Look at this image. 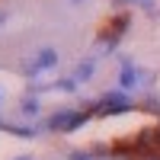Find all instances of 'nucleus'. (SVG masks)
Segmentation results:
<instances>
[{
  "instance_id": "obj_3",
  "label": "nucleus",
  "mask_w": 160,
  "mask_h": 160,
  "mask_svg": "<svg viewBox=\"0 0 160 160\" xmlns=\"http://www.w3.org/2000/svg\"><path fill=\"white\" fill-rule=\"evenodd\" d=\"M55 51L51 48H42V55H35V61H32V71H42V68H51V64H55Z\"/></svg>"
},
{
  "instance_id": "obj_7",
  "label": "nucleus",
  "mask_w": 160,
  "mask_h": 160,
  "mask_svg": "<svg viewBox=\"0 0 160 160\" xmlns=\"http://www.w3.org/2000/svg\"><path fill=\"white\" fill-rule=\"evenodd\" d=\"M74 3H77V0H74Z\"/></svg>"
},
{
  "instance_id": "obj_2",
  "label": "nucleus",
  "mask_w": 160,
  "mask_h": 160,
  "mask_svg": "<svg viewBox=\"0 0 160 160\" xmlns=\"http://www.w3.org/2000/svg\"><path fill=\"white\" fill-rule=\"evenodd\" d=\"M131 109V99L125 93H109V96H102V102L96 106V115H115V112H128Z\"/></svg>"
},
{
  "instance_id": "obj_4",
  "label": "nucleus",
  "mask_w": 160,
  "mask_h": 160,
  "mask_svg": "<svg viewBox=\"0 0 160 160\" xmlns=\"http://www.w3.org/2000/svg\"><path fill=\"white\" fill-rule=\"evenodd\" d=\"M135 83H138V74L125 64V68H122V77H118V87H122V90H131Z\"/></svg>"
},
{
  "instance_id": "obj_1",
  "label": "nucleus",
  "mask_w": 160,
  "mask_h": 160,
  "mask_svg": "<svg viewBox=\"0 0 160 160\" xmlns=\"http://www.w3.org/2000/svg\"><path fill=\"white\" fill-rule=\"evenodd\" d=\"M90 118V109L87 112H58V115H51L48 118V131H74L80 128Z\"/></svg>"
},
{
  "instance_id": "obj_6",
  "label": "nucleus",
  "mask_w": 160,
  "mask_h": 160,
  "mask_svg": "<svg viewBox=\"0 0 160 160\" xmlns=\"http://www.w3.org/2000/svg\"><path fill=\"white\" fill-rule=\"evenodd\" d=\"M19 109H22L26 115H38V102H35V99H22V106H19Z\"/></svg>"
},
{
  "instance_id": "obj_5",
  "label": "nucleus",
  "mask_w": 160,
  "mask_h": 160,
  "mask_svg": "<svg viewBox=\"0 0 160 160\" xmlns=\"http://www.w3.org/2000/svg\"><path fill=\"white\" fill-rule=\"evenodd\" d=\"M90 74H93V61H83V64L77 68V77H74V80H90Z\"/></svg>"
}]
</instances>
